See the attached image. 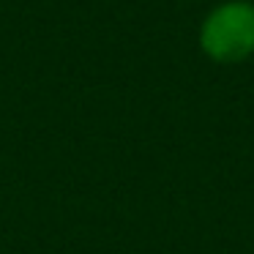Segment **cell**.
Returning a JSON list of instances; mask_svg holds the SVG:
<instances>
[{"mask_svg":"<svg viewBox=\"0 0 254 254\" xmlns=\"http://www.w3.org/2000/svg\"><path fill=\"white\" fill-rule=\"evenodd\" d=\"M199 47L216 63H241L254 52V6L246 0L221 3L199 28Z\"/></svg>","mask_w":254,"mask_h":254,"instance_id":"cell-1","label":"cell"}]
</instances>
